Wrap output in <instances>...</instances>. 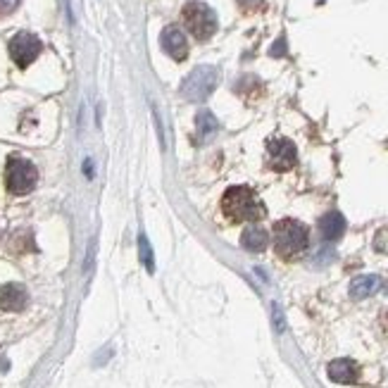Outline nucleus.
Listing matches in <instances>:
<instances>
[{"label":"nucleus","mask_w":388,"mask_h":388,"mask_svg":"<svg viewBox=\"0 0 388 388\" xmlns=\"http://www.w3.org/2000/svg\"><path fill=\"white\" fill-rule=\"evenodd\" d=\"M19 8V0H0V17H8Z\"/></svg>","instance_id":"obj_17"},{"label":"nucleus","mask_w":388,"mask_h":388,"mask_svg":"<svg viewBox=\"0 0 388 388\" xmlns=\"http://www.w3.org/2000/svg\"><path fill=\"white\" fill-rule=\"evenodd\" d=\"M38 181V172L36 167L24 157L12 155L8 160V167H5V186L12 195H26L31 193Z\"/></svg>","instance_id":"obj_4"},{"label":"nucleus","mask_w":388,"mask_h":388,"mask_svg":"<svg viewBox=\"0 0 388 388\" xmlns=\"http://www.w3.org/2000/svg\"><path fill=\"white\" fill-rule=\"evenodd\" d=\"M217 81H219L217 69L210 67V64H202V67H195L183 79L181 96L190 103H205L207 98L212 96V91L217 89Z\"/></svg>","instance_id":"obj_3"},{"label":"nucleus","mask_w":388,"mask_h":388,"mask_svg":"<svg viewBox=\"0 0 388 388\" xmlns=\"http://www.w3.org/2000/svg\"><path fill=\"white\" fill-rule=\"evenodd\" d=\"M222 212L234 224H241V222H253L255 224L265 215V207L248 186H234L222 198Z\"/></svg>","instance_id":"obj_1"},{"label":"nucleus","mask_w":388,"mask_h":388,"mask_svg":"<svg viewBox=\"0 0 388 388\" xmlns=\"http://www.w3.org/2000/svg\"><path fill=\"white\" fill-rule=\"evenodd\" d=\"M307 248V227L295 219H281L274 224V251L281 260H295Z\"/></svg>","instance_id":"obj_2"},{"label":"nucleus","mask_w":388,"mask_h":388,"mask_svg":"<svg viewBox=\"0 0 388 388\" xmlns=\"http://www.w3.org/2000/svg\"><path fill=\"white\" fill-rule=\"evenodd\" d=\"M138 251H141V262L148 267V272H155L153 251H150V243H148V239H146V234L138 236Z\"/></svg>","instance_id":"obj_15"},{"label":"nucleus","mask_w":388,"mask_h":388,"mask_svg":"<svg viewBox=\"0 0 388 388\" xmlns=\"http://www.w3.org/2000/svg\"><path fill=\"white\" fill-rule=\"evenodd\" d=\"M26 305V291L19 284H5L0 286V310L5 312H19Z\"/></svg>","instance_id":"obj_9"},{"label":"nucleus","mask_w":388,"mask_h":388,"mask_svg":"<svg viewBox=\"0 0 388 388\" xmlns=\"http://www.w3.org/2000/svg\"><path fill=\"white\" fill-rule=\"evenodd\" d=\"M269 243V234L260 224H251L241 236V246L251 253H262Z\"/></svg>","instance_id":"obj_12"},{"label":"nucleus","mask_w":388,"mask_h":388,"mask_svg":"<svg viewBox=\"0 0 388 388\" xmlns=\"http://www.w3.org/2000/svg\"><path fill=\"white\" fill-rule=\"evenodd\" d=\"M329 379L336 381V384H355L358 381V365L353 363V360H333V363H329Z\"/></svg>","instance_id":"obj_10"},{"label":"nucleus","mask_w":388,"mask_h":388,"mask_svg":"<svg viewBox=\"0 0 388 388\" xmlns=\"http://www.w3.org/2000/svg\"><path fill=\"white\" fill-rule=\"evenodd\" d=\"M160 45L172 60H176V62L186 60L188 43H186V36H183V31L179 29V26H167V29L160 34Z\"/></svg>","instance_id":"obj_8"},{"label":"nucleus","mask_w":388,"mask_h":388,"mask_svg":"<svg viewBox=\"0 0 388 388\" xmlns=\"http://www.w3.org/2000/svg\"><path fill=\"white\" fill-rule=\"evenodd\" d=\"M274 319H276V329L281 331V329H284V321H281V312H279V307L276 305H274Z\"/></svg>","instance_id":"obj_18"},{"label":"nucleus","mask_w":388,"mask_h":388,"mask_svg":"<svg viewBox=\"0 0 388 388\" xmlns=\"http://www.w3.org/2000/svg\"><path fill=\"white\" fill-rule=\"evenodd\" d=\"M195 129H198V141L207 143L219 131V122H217V117L210 110H200L198 117H195Z\"/></svg>","instance_id":"obj_14"},{"label":"nucleus","mask_w":388,"mask_h":388,"mask_svg":"<svg viewBox=\"0 0 388 388\" xmlns=\"http://www.w3.org/2000/svg\"><path fill=\"white\" fill-rule=\"evenodd\" d=\"M319 234L321 239L333 243L346 234V217L341 212H329L319 219Z\"/></svg>","instance_id":"obj_11"},{"label":"nucleus","mask_w":388,"mask_h":388,"mask_svg":"<svg viewBox=\"0 0 388 388\" xmlns=\"http://www.w3.org/2000/svg\"><path fill=\"white\" fill-rule=\"evenodd\" d=\"M248 3H262V0H248Z\"/></svg>","instance_id":"obj_19"},{"label":"nucleus","mask_w":388,"mask_h":388,"mask_svg":"<svg viewBox=\"0 0 388 388\" xmlns=\"http://www.w3.org/2000/svg\"><path fill=\"white\" fill-rule=\"evenodd\" d=\"M331 260H336V253H333L331 248H324V251H319L317 255H314V265H317V267L329 265Z\"/></svg>","instance_id":"obj_16"},{"label":"nucleus","mask_w":388,"mask_h":388,"mask_svg":"<svg viewBox=\"0 0 388 388\" xmlns=\"http://www.w3.org/2000/svg\"><path fill=\"white\" fill-rule=\"evenodd\" d=\"M181 19L198 41H210L217 31V15L205 3H188L181 12Z\"/></svg>","instance_id":"obj_5"},{"label":"nucleus","mask_w":388,"mask_h":388,"mask_svg":"<svg viewBox=\"0 0 388 388\" xmlns=\"http://www.w3.org/2000/svg\"><path fill=\"white\" fill-rule=\"evenodd\" d=\"M267 160L269 167L276 169V172H286V169H291L298 162V150H295L288 138H274L267 146Z\"/></svg>","instance_id":"obj_7"},{"label":"nucleus","mask_w":388,"mask_h":388,"mask_svg":"<svg viewBox=\"0 0 388 388\" xmlns=\"http://www.w3.org/2000/svg\"><path fill=\"white\" fill-rule=\"evenodd\" d=\"M386 326H388V314H386Z\"/></svg>","instance_id":"obj_20"},{"label":"nucleus","mask_w":388,"mask_h":388,"mask_svg":"<svg viewBox=\"0 0 388 388\" xmlns=\"http://www.w3.org/2000/svg\"><path fill=\"white\" fill-rule=\"evenodd\" d=\"M379 286H381L379 276H374V274L358 276V279H353V284H350V298L365 300V298H370L372 293H377Z\"/></svg>","instance_id":"obj_13"},{"label":"nucleus","mask_w":388,"mask_h":388,"mask_svg":"<svg viewBox=\"0 0 388 388\" xmlns=\"http://www.w3.org/2000/svg\"><path fill=\"white\" fill-rule=\"evenodd\" d=\"M8 48H10V57L15 60L17 67L26 69L38 55H41L43 43H41V38H38L36 34H29V31H19L17 36H12V41H10Z\"/></svg>","instance_id":"obj_6"}]
</instances>
